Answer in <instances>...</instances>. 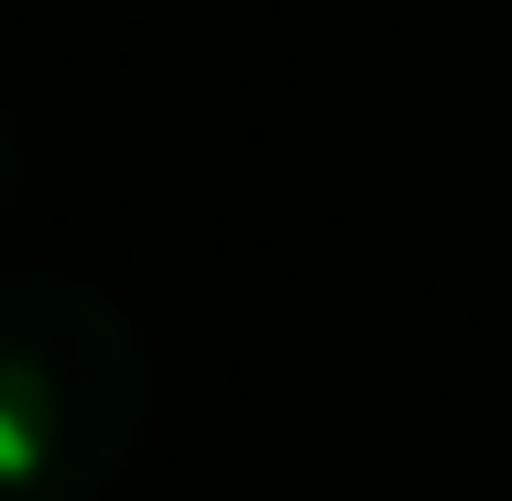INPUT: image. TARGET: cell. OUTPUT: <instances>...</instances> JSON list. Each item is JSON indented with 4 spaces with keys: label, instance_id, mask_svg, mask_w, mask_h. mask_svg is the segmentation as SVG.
Returning <instances> with one entry per match:
<instances>
[{
    "label": "cell",
    "instance_id": "2",
    "mask_svg": "<svg viewBox=\"0 0 512 501\" xmlns=\"http://www.w3.org/2000/svg\"><path fill=\"white\" fill-rule=\"evenodd\" d=\"M11 186H22V120H11V99H0V218H11Z\"/></svg>",
    "mask_w": 512,
    "mask_h": 501
},
{
    "label": "cell",
    "instance_id": "1",
    "mask_svg": "<svg viewBox=\"0 0 512 501\" xmlns=\"http://www.w3.org/2000/svg\"><path fill=\"white\" fill-rule=\"evenodd\" d=\"M153 414L142 327L77 273H0V501H99Z\"/></svg>",
    "mask_w": 512,
    "mask_h": 501
}]
</instances>
